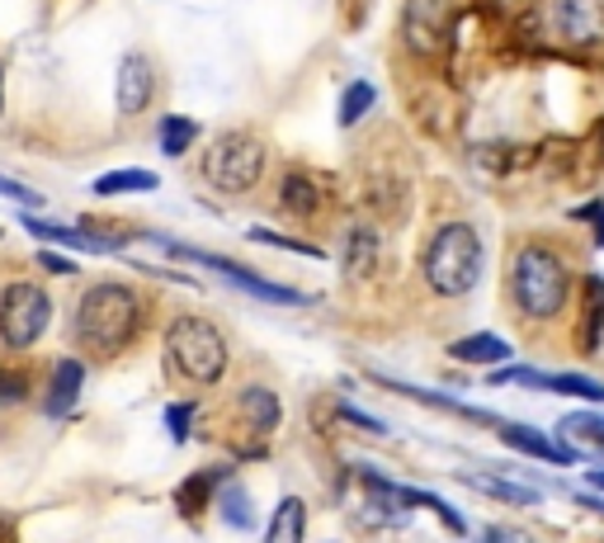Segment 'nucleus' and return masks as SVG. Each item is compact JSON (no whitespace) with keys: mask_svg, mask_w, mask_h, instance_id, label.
Listing matches in <instances>:
<instances>
[{"mask_svg":"<svg viewBox=\"0 0 604 543\" xmlns=\"http://www.w3.org/2000/svg\"><path fill=\"white\" fill-rule=\"evenodd\" d=\"M142 303L123 283H95L76 303V340L95 354H119L137 336Z\"/></svg>","mask_w":604,"mask_h":543,"instance_id":"obj_1","label":"nucleus"},{"mask_svg":"<svg viewBox=\"0 0 604 543\" xmlns=\"http://www.w3.org/2000/svg\"><path fill=\"white\" fill-rule=\"evenodd\" d=\"M425 283L439 298H468L482 279V237L468 222H444L425 246Z\"/></svg>","mask_w":604,"mask_h":543,"instance_id":"obj_2","label":"nucleus"},{"mask_svg":"<svg viewBox=\"0 0 604 543\" xmlns=\"http://www.w3.org/2000/svg\"><path fill=\"white\" fill-rule=\"evenodd\" d=\"M510 293L524 317H534V322L557 317L571 298V275H567L563 255L548 246H524L510 269Z\"/></svg>","mask_w":604,"mask_h":543,"instance_id":"obj_3","label":"nucleus"},{"mask_svg":"<svg viewBox=\"0 0 604 543\" xmlns=\"http://www.w3.org/2000/svg\"><path fill=\"white\" fill-rule=\"evenodd\" d=\"M166 360L190 383H218L227 374V340L208 317H176L166 331Z\"/></svg>","mask_w":604,"mask_h":543,"instance_id":"obj_4","label":"nucleus"},{"mask_svg":"<svg viewBox=\"0 0 604 543\" xmlns=\"http://www.w3.org/2000/svg\"><path fill=\"white\" fill-rule=\"evenodd\" d=\"M198 176H204L218 194H246V190H255V184H261V176H265V147H261V137H251V133H222L204 152V166H198Z\"/></svg>","mask_w":604,"mask_h":543,"instance_id":"obj_5","label":"nucleus"},{"mask_svg":"<svg viewBox=\"0 0 604 543\" xmlns=\"http://www.w3.org/2000/svg\"><path fill=\"white\" fill-rule=\"evenodd\" d=\"M48 322H52V303L38 283L20 279L0 293V340H5L10 350H28L48 331Z\"/></svg>","mask_w":604,"mask_h":543,"instance_id":"obj_6","label":"nucleus"},{"mask_svg":"<svg viewBox=\"0 0 604 543\" xmlns=\"http://www.w3.org/2000/svg\"><path fill=\"white\" fill-rule=\"evenodd\" d=\"M166 251H170V255H180V261H198L204 269H213V275H218V279L237 283L241 293L261 298V303H289V307H307V303H312V293H298V289H279V283L261 279V275H255V269L237 265V261H222V255H208V251H190V246H180V241H166Z\"/></svg>","mask_w":604,"mask_h":543,"instance_id":"obj_7","label":"nucleus"},{"mask_svg":"<svg viewBox=\"0 0 604 543\" xmlns=\"http://www.w3.org/2000/svg\"><path fill=\"white\" fill-rule=\"evenodd\" d=\"M454 34V0H407L401 38L415 57H435Z\"/></svg>","mask_w":604,"mask_h":543,"instance_id":"obj_8","label":"nucleus"},{"mask_svg":"<svg viewBox=\"0 0 604 543\" xmlns=\"http://www.w3.org/2000/svg\"><path fill=\"white\" fill-rule=\"evenodd\" d=\"M553 28L577 48H595L604 38V0H553Z\"/></svg>","mask_w":604,"mask_h":543,"instance_id":"obj_9","label":"nucleus"},{"mask_svg":"<svg viewBox=\"0 0 604 543\" xmlns=\"http://www.w3.org/2000/svg\"><path fill=\"white\" fill-rule=\"evenodd\" d=\"M24 227L38 241H52V246H67V251H119V237L95 232L90 222H85V227H57L48 218H34V213H24Z\"/></svg>","mask_w":604,"mask_h":543,"instance_id":"obj_10","label":"nucleus"},{"mask_svg":"<svg viewBox=\"0 0 604 543\" xmlns=\"http://www.w3.org/2000/svg\"><path fill=\"white\" fill-rule=\"evenodd\" d=\"M152 95H156V71L147 57H123V67H119V113H142L152 105Z\"/></svg>","mask_w":604,"mask_h":543,"instance_id":"obj_11","label":"nucleus"},{"mask_svg":"<svg viewBox=\"0 0 604 543\" xmlns=\"http://www.w3.org/2000/svg\"><path fill=\"white\" fill-rule=\"evenodd\" d=\"M500 435H506L510 449L529 454V459H543V463H571V459H577V454H571L567 445H557V439H548L543 431H534V425H515V421H506V425H500Z\"/></svg>","mask_w":604,"mask_h":543,"instance_id":"obj_12","label":"nucleus"},{"mask_svg":"<svg viewBox=\"0 0 604 543\" xmlns=\"http://www.w3.org/2000/svg\"><path fill=\"white\" fill-rule=\"evenodd\" d=\"M373 265H378V237L373 227H354L345 237V279H369Z\"/></svg>","mask_w":604,"mask_h":543,"instance_id":"obj_13","label":"nucleus"},{"mask_svg":"<svg viewBox=\"0 0 604 543\" xmlns=\"http://www.w3.org/2000/svg\"><path fill=\"white\" fill-rule=\"evenodd\" d=\"M241 402V421L251 425V431H261V435H269L279 425V417H283V407H279V397L269 393V388H246L237 397Z\"/></svg>","mask_w":604,"mask_h":543,"instance_id":"obj_14","label":"nucleus"},{"mask_svg":"<svg viewBox=\"0 0 604 543\" xmlns=\"http://www.w3.org/2000/svg\"><path fill=\"white\" fill-rule=\"evenodd\" d=\"M81 383H85V364L81 360H62V364H57L52 388H48V411H52V417H62V411L76 407Z\"/></svg>","mask_w":604,"mask_h":543,"instance_id":"obj_15","label":"nucleus"},{"mask_svg":"<svg viewBox=\"0 0 604 543\" xmlns=\"http://www.w3.org/2000/svg\"><path fill=\"white\" fill-rule=\"evenodd\" d=\"M463 482L472 492L492 496V502H506V506H534L539 502L534 487H520V482H506V478H492V473H463Z\"/></svg>","mask_w":604,"mask_h":543,"instance_id":"obj_16","label":"nucleus"},{"mask_svg":"<svg viewBox=\"0 0 604 543\" xmlns=\"http://www.w3.org/2000/svg\"><path fill=\"white\" fill-rule=\"evenodd\" d=\"M279 204H283V213H293V218H316L322 194H316V184L302 176V170H293V176H283V184H279Z\"/></svg>","mask_w":604,"mask_h":543,"instance_id":"obj_17","label":"nucleus"},{"mask_svg":"<svg viewBox=\"0 0 604 543\" xmlns=\"http://www.w3.org/2000/svg\"><path fill=\"white\" fill-rule=\"evenodd\" d=\"M302 534H307V506H302L298 496H283L275 520H269L265 543H302Z\"/></svg>","mask_w":604,"mask_h":543,"instance_id":"obj_18","label":"nucleus"},{"mask_svg":"<svg viewBox=\"0 0 604 543\" xmlns=\"http://www.w3.org/2000/svg\"><path fill=\"white\" fill-rule=\"evenodd\" d=\"M454 360H472V364H506L510 360V340L500 336H468V340H454L449 346Z\"/></svg>","mask_w":604,"mask_h":543,"instance_id":"obj_19","label":"nucleus"},{"mask_svg":"<svg viewBox=\"0 0 604 543\" xmlns=\"http://www.w3.org/2000/svg\"><path fill=\"white\" fill-rule=\"evenodd\" d=\"M156 184H161V180H156L152 170H113V176H99L90 190L99 198H113V194H152Z\"/></svg>","mask_w":604,"mask_h":543,"instance_id":"obj_20","label":"nucleus"},{"mask_svg":"<svg viewBox=\"0 0 604 543\" xmlns=\"http://www.w3.org/2000/svg\"><path fill=\"white\" fill-rule=\"evenodd\" d=\"M581 346L585 350H595L600 346V336H604V279L591 275L585 279V317H581Z\"/></svg>","mask_w":604,"mask_h":543,"instance_id":"obj_21","label":"nucleus"},{"mask_svg":"<svg viewBox=\"0 0 604 543\" xmlns=\"http://www.w3.org/2000/svg\"><path fill=\"white\" fill-rule=\"evenodd\" d=\"M557 435L581 439V445H591V449L604 454V417H600V411H577V417H563Z\"/></svg>","mask_w":604,"mask_h":543,"instance_id":"obj_22","label":"nucleus"},{"mask_svg":"<svg viewBox=\"0 0 604 543\" xmlns=\"http://www.w3.org/2000/svg\"><path fill=\"white\" fill-rule=\"evenodd\" d=\"M213 482H218V473H194V478L176 492V506H180L184 520L204 516V506H208V496H213Z\"/></svg>","mask_w":604,"mask_h":543,"instance_id":"obj_23","label":"nucleus"},{"mask_svg":"<svg viewBox=\"0 0 604 543\" xmlns=\"http://www.w3.org/2000/svg\"><path fill=\"white\" fill-rule=\"evenodd\" d=\"M218 510H222V520L232 524V530H251V524H255V506H251L246 487H222Z\"/></svg>","mask_w":604,"mask_h":543,"instance_id":"obj_24","label":"nucleus"},{"mask_svg":"<svg viewBox=\"0 0 604 543\" xmlns=\"http://www.w3.org/2000/svg\"><path fill=\"white\" fill-rule=\"evenodd\" d=\"M198 137V123L194 119H180V113H170V119H161V152L166 156H184L194 147Z\"/></svg>","mask_w":604,"mask_h":543,"instance_id":"obj_25","label":"nucleus"},{"mask_svg":"<svg viewBox=\"0 0 604 543\" xmlns=\"http://www.w3.org/2000/svg\"><path fill=\"white\" fill-rule=\"evenodd\" d=\"M548 388L567 393V397H585V402H604V383L585 378V374H548Z\"/></svg>","mask_w":604,"mask_h":543,"instance_id":"obj_26","label":"nucleus"},{"mask_svg":"<svg viewBox=\"0 0 604 543\" xmlns=\"http://www.w3.org/2000/svg\"><path fill=\"white\" fill-rule=\"evenodd\" d=\"M369 109H373V85L369 81H354L350 90H345V99H340V128H354Z\"/></svg>","mask_w":604,"mask_h":543,"instance_id":"obj_27","label":"nucleus"},{"mask_svg":"<svg viewBox=\"0 0 604 543\" xmlns=\"http://www.w3.org/2000/svg\"><path fill=\"white\" fill-rule=\"evenodd\" d=\"M529 156H534V152H520V147H478V152H472V161L486 166L492 176H506L510 166H524Z\"/></svg>","mask_w":604,"mask_h":543,"instance_id":"obj_28","label":"nucleus"},{"mask_svg":"<svg viewBox=\"0 0 604 543\" xmlns=\"http://www.w3.org/2000/svg\"><path fill=\"white\" fill-rule=\"evenodd\" d=\"M24 393H28L24 374H14V369H0V407H14V402H24Z\"/></svg>","mask_w":604,"mask_h":543,"instance_id":"obj_29","label":"nucleus"},{"mask_svg":"<svg viewBox=\"0 0 604 543\" xmlns=\"http://www.w3.org/2000/svg\"><path fill=\"white\" fill-rule=\"evenodd\" d=\"M190 417H194L190 402H176V407L166 411V431H170V439H190Z\"/></svg>","mask_w":604,"mask_h":543,"instance_id":"obj_30","label":"nucleus"},{"mask_svg":"<svg viewBox=\"0 0 604 543\" xmlns=\"http://www.w3.org/2000/svg\"><path fill=\"white\" fill-rule=\"evenodd\" d=\"M255 241H265V246H283V251H298V255H312V261H316V255H322V251H316V246H307V241H289V237H279V232H265V227H255V232H251Z\"/></svg>","mask_w":604,"mask_h":543,"instance_id":"obj_31","label":"nucleus"},{"mask_svg":"<svg viewBox=\"0 0 604 543\" xmlns=\"http://www.w3.org/2000/svg\"><path fill=\"white\" fill-rule=\"evenodd\" d=\"M0 194H5V198H20V204H28V208L43 204L38 190H28V184H20V180H5V176H0Z\"/></svg>","mask_w":604,"mask_h":543,"instance_id":"obj_32","label":"nucleus"},{"mask_svg":"<svg viewBox=\"0 0 604 543\" xmlns=\"http://www.w3.org/2000/svg\"><path fill=\"white\" fill-rule=\"evenodd\" d=\"M482 543H534V539H529V534L520 530V524H492Z\"/></svg>","mask_w":604,"mask_h":543,"instance_id":"obj_33","label":"nucleus"},{"mask_svg":"<svg viewBox=\"0 0 604 543\" xmlns=\"http://www.w3.org/2000/svg\"><path fill=\"white\" fill-rule=\"evenodd\" d=\"M340 417L354 421V425H364V431H378L383 435V421H373V417H364V411H354V407H345V402H340Z\"/></svg>","mask_w":604,"mask_h":543,"instance_id":"obj_34","label":"nucleus"},{"mask_svg":"<svg viewBox=\"0 0 604 543\" xmlns=\"http://www.w3.org/2000/svg\"><path fill=\"white\" fill-rule=\"evenodd\" d=\"M38 261H43V265H48V269H52V275H76V265H71V261H62V255H52V251H43V255H38Z\"/></svg>","mask_w":604,"mask_h":543,"instance_id":"obj_35","label":"nucleus"},{"mask_svg":"<svg viewBox=\"0 0 604 543\" xmlns=\"http://www.w3.org/2000/svg\"><path fill=\"white\" fill-rule=\"evenodd\" d=\"M585 478H591V487H595V492H604V468H595V473H585Z\"/></svg>","mask_w":604,"mask_h":543,"instance_id":"obj_36","label":"nucleus"},{"mask_svg":"<svg viewBox=\"0 0 604 543\" xmlns=\"http://www.w3.org/2000/svg\"><path fill=\"white\" fill-rule=\"evenodd\" d=\"M585 510H595V516H604V502H595V496H581Z\"/></svg>","mask_w":604,"mask_h":543,"instance_id":"obj_37","label":"nucleus"},{"mask_svg":"<svg viewBox=\"0 0 604 543\" xmlns=\"http://www.w3.org/2000/svg\"><path fill=\"white\" fill-rule=\"evenodd\" d=\"M0 109H5V67H0Z\"/></svg>","mask_w":604,"mask_h":543,"instance_id":"obj_38","label":"nucleus"},{"mask_svg":"<svg viewBox=\"0 0 604 543\" xmlns=\"http://www.w3.org/2000/svg\"><path fill=\"white\" fill-rule=\"evenodd\" d=\"M595 241H600V246H604V208H600V232H595Z\"/></svg>","mask_w":604,"mask_h":543,"instance_id":"obj_39","label":"nucleus"},{"mask_svg":"<svg viewBox=\"0 0 604 543\" xmlns=\"http://www.w3.org/2000/svg\"><path fill=\"white\" fill-rule=\"evenodd\" d=\"M500 5H510V0H500Z\"/></svg>","mask_w":604,"mask_h":543,"instance_id":"obj_40","label":"nucleus"}]
</instances>
